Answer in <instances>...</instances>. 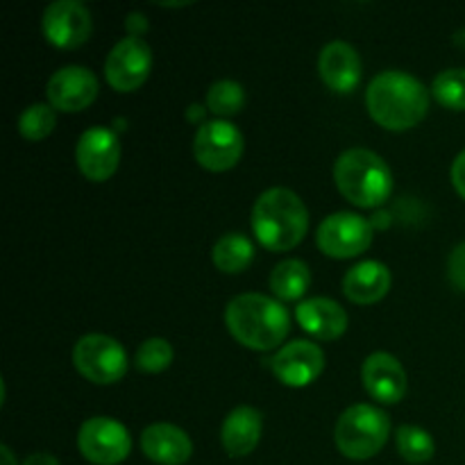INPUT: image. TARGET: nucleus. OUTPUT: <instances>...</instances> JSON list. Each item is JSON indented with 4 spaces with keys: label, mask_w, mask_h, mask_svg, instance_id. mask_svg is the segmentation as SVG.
Returning a JSON list of instances; mask_svg holds the SVG:
<instances>
[{
    "label": "nucleus",
    "mask_w": 465,
    "mask_h": 465,
    "mask_svg": "<svg viewBox=\"0 0 465 465\" xmlns=\"http://www.w3.org/2000/svg\"><path fill=\"white\" fill-rule=\"evenodd\" d=\"M368 114L377 125L391 132L416 127L430 112V91L404 71H384L368 84Z\"/></svg>",
    "instance_id": "f257e3e1"
},
{
    "label": "nucleus",
    "mask_w": 465,
    "mask_h": 465,
    "mask_svg": "<svg viewBox=\"0 0 465 465\" xmlns=\"http://www.w3.org/2000/svg\"><path fill=\"white\" fill-rule=\"evenodd\" d=\"M225 325L241 345L268 352L284 343L291 330V316L280 300L262 293H243L227 304Z\"/></svg>",
    "instance_id": "f03ea898"
},
{
    "label": "nucleus",
    "mask_w": 465,
    "mask_h": 465,
    "mask_svg": "<svg viewBox=\"0 0 465 465\" xmlns=\"http://www.w3.org/2000/svg\"><path fill=\"white\" fill-rule=\"evenodd\" d=\"M252 230L263 248L286 252L302 243L307 236L309 209L291 189H268L254 203Z\"/></svg>",
    "instance_id": "7ed1b4c3"
},
{
    "label": "nucleus",
    "mask_w": 465,
    "mask_h": 465,
    "mask_svg": "<svg viewBox=\"0 0 465 465\" xmlns=\"http://www.w3.org/2000/svg\"><path fill=\"white\" fill-rule=\"evenodd\" d=\"M334 182L341 195L361 209L381 207L393 193L389 163L368 148H350L336 159Z\"/></svg>",
    "instance_id": "20e7f679"
},
{
    "label": "nucleus",
    "mask_w": 465,
    "mask_h": 465,
    "mask_svg": "<svg viewBox=\"0 0 465 465\" xmlns=\"http://www.w3.org/2000/svg\"><path fill=\"white\" fill-rule=\"evenodd\" d=\"M391 434V420L380 407L352 404L336 422V448L352 461H366L381 452Z\"/></svg>",
    "instance_id": "39448f33"
},
{
    "label": "nucleus",
    "mask_w": 465,
    "mask_h": 465,
    "mask_svg": "<svg viewBox=\"0 0 465 465\" xmlns=\"http://www.w3.org/2000/svg\"><path fill=\"white\" fill-rule=\"evenodd\" d=\"M73 366L94 384H116L127 372V354L116 339L104 334H86L73 348Z\"/></svg>",
    "instance_id": "423d86ee"
},
{
    "label": "nucleus",
    "mask_w": 465,
    "mask_h": 465,
    "mask_svg": "<svg viewBox=\"0 0 465 465\" xmlns=\"http://www.w3.org/2000/svg\"><path fill=\"white\" fill-rule=\"evenodd\" d=\"M316 243L331 259L359 257L372 245V223L359 213H331L318 227Z\"/></svg>",
    "instance_id": "0eeeda50"
},
{
    "label": "nucleus",
    "mask_w": 465,
    "mask_h": 465,
    "mask_svg": "<svg viewBox=\"0 0 465 465\" xmlns=\"http://www.w3.org/2000/svg\"><path fill=\"white\" fill-rule=\"evenodd\" d=\"M195 162L212 173H225L239 163L243 154V134L230 121L203 123L193 139Z\"/></svg>",
    "instance_id": "6e6552de"
},
{
    "label": "nucleus",
    "mask_w": 465,
    "mask_h": 465,
    "mask_svg": "<svg viewBox=\"0 0 465 465\" xmlns=\"http://www.w3.org/2000/svg\"><path fill=\"white\" fill-rule=\"evenodd\" d=\"M77 448L86 461L95 465H118L130 457L132 439L125 425L114 418H91L80 427Z\"/></svg>",
    "instance_id": "1a4fd4ad"
},
{
    "label": "nucleus",
    "mask_w": 465,
    "mask_h": 465,
    "mask_svg": "<svg viewBox=\"0 0 465 465\" xmlns=\"http://www.w3.org/2000/svg\"><path fill=\"white\" fill-rule=\"evenodd\" d=\"M153 50L139 36H125L118 41L104 62V77L118 94L136 91L150 75Z\"/></svg>",
    "instance_id": "9d476101"
},
{
    "label": "nucleus",
    "mask_w": 465,
    "mask_h": 465,
    "mask_svg": "<svg viewBox=\"0 0 465 465\" xmlns=\"http://www.w3.org/2000/svg\"><path fill=\"white\" fill-rule=\"evenodd\" d=\"M41 27L50 45L62 50H75L89 41L94 32L89 9L77 0H57L48 5L41 18Z\"/></svg>",
    "instance_id": "9b49d317"
},
{
    "label": "nucleus",
    "mask_w": 465,
    "mask_h": 465,
    "mask_svg": "<svg viewBox=\"0 0 465 465\" xmlns=\"http://www.w3.org/2000/svg\"><path fill=\"white\" fill-rule=\"evenodd\" d=\"M77 166L91 182H107L121 163V141L109 127L95 125L80 136L75 148Z\"/></svg>",
    "instance_id": "f8f14e48"
},
{
    "label": "nucleus",
    "mask_w": 465,
    "mask_h": 465,
    "mask_svg": "<svg viewBox=\"0 0 465 465\" xmlns=\"http://www.w3.org/2000/svg\"><path fill=\"white\" fill-rule=\"evenodd\" d=\"M272 375L291 389L313 384L325 371V352L312 341H291L277 350L271 361Z\"/></svg>",
    "instance_id": "ddd939ff"
},
{
    "label": "nucleus",
    "mask_w": 465,
    "mask_h": 465,
    "mask_svg": "<svg viewBox=\"0 0 465 465\" xmlns=\"http://www.w3.org/2000/svg\"><path fill=\"white\" fill-rule=\"evenodd\" d=\"M98 77L84 66H64L48 80L45 94L53 109L59 112H82L98 98Z\"/></svg>",
    "instance_id": "4468645a"
},
{
    "label": "nucleus",
    "mask_w": 465,
    "mask_h": 465,
    "mask_svg": "<svg viewBox=\"0 0 465 465\" xmlns=\"http://www.w3.org/2000/svg\"><path fill=\"white\" fill-rule=\"evenodd\" d=\"M361 381L368 395L381 404H398L407 393V372L389 352H375L363 361Z\"/></svg>",
    "instance_id": "2eb2a0df"
},
{
    "label": "nucleus",
    "mask_w": 465,
    "mask_h": 465,
    "mask_svg": "<svg viewBox=\"0 0 465 465\" xmlns=\"http://www.w3.org/2000/svg\"><path fill=\"white\" fill-rule=\"evenodd\" d=\"M321 80L336 94H352L361 82L363 64L357 50L345 41H331L321 50L318 59Z\"/></svg>",
    "instance_id": "dca6fc26"
},
{
    "label": "nucleus",
    "mask_w": 465,
    "mask_h": 465,
    "mask_svg": "<svg viewBox=\"0 0 465 465\" xmlns=\"http://www.w3.org/2000/svg\"><path fill=\"white\" fill-rule=\"evenodd\" d=\"M141 450L159 465H182L193 454V443L184 430L168 422H154L141 434Z\"/></svg>",
    "instance_id": "f3484780"
},
{
    "label": "nucleus",
    "mask_w": 465,
    "mask_h": 465,
    "mask_svg": "<svg viewBox=\"0 0 465 465\" xmlns=\"http://www.w3.org/2000/svg\"><path fill=\"white\" fill-rule=\"evenodd\" d=\"M300 327L318 341H336L348 330V313L336 300L309 298L295 309Z\"/></svg>",
    "instance_id": "a211bd4d"
},
{
    "label": "nucleus",
    "mask_w": 465,
    "mask_h": 465,
    "mask_svg": "<svg viewBox=\"0 0 465 465\" xmlns=\"http://www.w3.org/2000/svg\"><path fill=\"white\" fill-rule=\"evenodd\" d=\"M262 413L252 407H236L223 420L221 443L230 457H248L262 439Z\"/></svg>",
    "instance_id": "6ab92c4d"
},
{
    "label": "nucleus",
    "mask_w": 465,
    "mask_h": 465,
    "mask_svg": "<svg viewBox=\"0 0 465 465\" xmlns=\"http://www.w3.org/2000/svg\"><path fill=\"white\" fill-rule=\"evenodd\" d=\"M391 291V271L381 262H361L350 268L343 293L354 304H375Z\"/></svg>",
    "instance_id": "aec40b11"
},
{
    "label": "nucleus",
    "mask_w": 465,
    "mask_h": 465,
    "mask_svg": "<svg viewBox=\"0 0 465 465\" xmlns=\"http://www.w3.org/2000/svg\"><path fill=\"white\" fill-rule=\"evenodd\" d=\"M312 284V271L300 259H284L271 272V291L282 302H293L307 293Z\"/></svg>",
    "instance_id": "412c9836"
},
{
    "label": "nucleus",
    "mask_w": 465,
    "mask_h": 465,
    "mask_svg": "<svg viewBox=\"0 0 465 465\" xmlns=\"http://www.w3.org/2000/svg\"><path fill=\"white\" fill-rule=\"evenodd\" d=\"M254 243L245 234H225L212 250L213 266L227 275H239L254 262Z\"/></svg>",
    "instance_id": "4be33fe9"
},
{
    "label": "nucleus",
    "mask_w": 465,
    "mask_h": 465,
    "mask_svg": "<svg viewBox=\"0 0 465 465\" xmlns=\"http://www.w3.org/2000/svg\"><path fill=\"white\" fill-rule=\"evenodd\" d=\"M395 443H398L400 457L409 463H427L436 454V443L430 431L416 425L400 427L395 434Z\"/></svg>",
    "instance_id": "5701e85b"
},
{
    "label": "nucleus",
    "mask_w": 465,
    "mask_h": 465,
    "mask_svg": "<svg viewBox=\"0 0 465 465\" xmlns=\"http://www.w3.org/2000/svg\"><path fill=\"white\" fill-rule=\"evenodd\" d=\"M207 107L209 112L216 114L218 118H232L243 112L245 107V91L239 82L234 80H218L209 86L207 91Z\"/></svg>",
    "instance_id": "b1692460"
},
{
    "label": "nucleus",
    "mask_w": 465,
    "mask_h": 465,
    "mask_svg": "<svg viewBox=\"0 0 465 465\" xmlns=\"http://www.w3.org/2000/svg\"><path fill=\"white\" fill-rule=\"evenodd\" d=\"M57 127V116H54L53 104L35 103L18 116V132L27 141H44Z\"/></svg>",
    "instance_id": "393cba45"
},
{
    "label": "nucleus",
    "mask_w": 465,
    "mask_h": 465,
    "mask_svg": "<svg viewBox=\"0 0 465 465\" xmlns=\"http://www.w3.org/2000/svg\"><path fill=\"white\" fill-rule=\"evenodd\" d=\"M431 94L443 107L465 112V68H448L439 73L431 84Z\"/></svg>",
    "instance_id": "a878e982"
},
{
    "label": "nucleus",
    "mask_w": 465,
    "mask_h": 465,
    "mask_svg": "<svg viewBox=\"0 0 465 465\" xmlns=\"http://www.w3.org/2000/svg\"><path fill=\"white\" fill-rule=\"evenodd\" d=\"M136 368L141 372L157 375L173 363V348L166 339H148L136 350Z\"/></svg>",
    "instance_id": "bb28decb"
},
{
    "label": "nucleus",
    "mask_w": 465,
    "mask_h": 465,
    "mask_svg": "<svg viewBox=\"0 0 465 465\" xmlns=\"http://www.w3.org/2000/svg\"><path fill=\"white\" fill-rule=\"evenodd\" d=\"M448 277L459 291H465V243H459L450 254Z\"/></svg>",
    "instance_id": "cd10ccee"
},
{
    "label": "nucleus",
    "mask_w": 465,
    "mask_h": 465,
    "mask_svg": "<svg viewBox=\"0 0 465 465\" xmlns=\"http://www.w3.org/2000/svg\"><path fill=\"white\" fill-rule=\"evenodd\" d=\"M450 175H452V184L454 189H457V193L465 200V150H461V153L457 154Z\"/></svg>",
    "instance_id": "c85d7f7f"
},
{
    "label": "nucleus",
    "mask_w": 465,
    "mask_h": 465,
    "mask_svg": "<svg viewBox=\"0 0 465 465\" xmlns=\"http://www.w3.org/2000/svg\"><path fill=\"white\" fill-rule=\"evenodd\" d=\"M125 27H127V32H130V36H139V39H141V35L148 30V21H145L143 14L134 12V14H130V16H127Z\"/></svg>",
    "instance_id": "c756f323"
},
{
    "label": "nucleus",
    "mask_w": 465,
    "mask_h": 465,
    "mask_svg": "<svg viewBox=\"0 0 465 465\" xmlns=\"http://www.w3.org/2000/svg\"><path fill=\"white\" fill-rule=\"evenodd\" d=\"M23 465H59V461L54 457H50V454L39 452V454H30Z\"/></svg>",
    "instance_id": "7c9ffc66"
},
{
    "label": "nucleus",
    "mask_w": 465,
    "mask_h": 465,
    "mask_svg": "<svg viewBox=\"0 0 465 465\" xmlns=\"http://www.w3.org/2000/svg\"><path fill=\"white\" fill-rule=\"evenodd\" d=\"M0 457H3V463L0 465H18L16 459H14L12 450H9L7 445H3V448H0Z\"/></svg>",
    "instance_id": "2f4dec72"
},
{
    "label": "nucleus",
    "mask_w": 465,
    "mask_h": 465,
    "mask_svg": "<svg viewBox=\"0 0 465 465\" xmlns=\"http://www.w3.org/2000/svg\"><path fill=\"white\" fill-rule=\"evenodd\" d=\"M203 116H204L203 107H198V104H193V107H191V112H189L191 121H203Z\"/></svg>",
    "instance_id": "473e14b6"
}]
</instances>
